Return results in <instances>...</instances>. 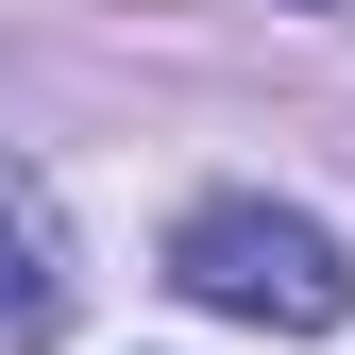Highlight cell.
<instances>
[{
	"label": "cell",
	"instance_id": "cell-1",
	"mask_svg": "<svg viewBox=\"0 0 355 355\" xmlns=\"http://www.w3.org/2000/svg\"><path fill=\"white\" fill-rule=\"evenodd\" d=\"M169 288H187V304H220V322H271V338H322L338 304H355L338 237H322L304 203H254V187H220V203H187V220H169Z\"/></svg>",
	"mask_w": 355,
	"mask_h": 355
},
{
	"label": "cell",
	"instance_id": "cell-2",
	"mask_svg": "<svg viewBox=\"0 0 355 355\" xmlns=\"http://www.w3.org/2000/svg\"><path fill=\"white\" fill-rule=\"evenodd\" d=\"M68 220H51V187H34L17 153H0V355H34V338H68Z\"/></svg>",
	"mask_w": 355,
	"mask_h": 355
},
{
	"label": "cell",
	"instance_id": "cell-3",
	"mask_svg": "<svg viewBox=\"0 0 355 355\" xmlns=\"http://www.w3.org/2000/svg\"><path fill=\"white\" fill-rule=\"evenodd\" d=\"M304 17H322V0H304Z\"/></svg>",
	"mask_w": 355,
	"mask_h": 355
}]
</instances>
